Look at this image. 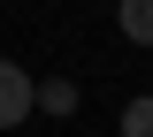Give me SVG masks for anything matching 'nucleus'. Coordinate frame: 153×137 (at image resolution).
<instances>
[{
    "label": "nucleus",
    "mask_w": 153,
    "mask_h": 137,
    "mask_svg": "<svg viewBox=\"0 0 153 137\" xmlns=\"http://www.w3.org/2000/svg\"><path fill=\"white\" fill-rule=\"evenodd\" d=\"M31 99H38V84L23 76L16 61H0V130H16V122L31 114Z\"/></svg>",
    "instance_id": "f257e3e1"
},
{
    "label": "nucleus",
    "mask_w": 153,
    "mask_h": 137,
    "mask_svg": "<svg viewBox=\"0 0 153 137\" xmlns=\"http://www.w3.org/2000/svg\"><path fill=\"white\" fill-rule=\"evenodd\" d=\"M115 23H123V38H130V46H153V0H123Z\"/></svg>",
    "instance_id": "f03ea898"
},
{
    "label": "nucleus",
    "mask_w": 153,
    "mask_h": 137,
    "mask_svg": "<svg viewBox=\"0 0 153 137\" xmlns=\"http://www.w3.org/2000/svg\"><path fill=\"white\" fill-rule=\"evenodd\" d=\"M31 107H46V114H76V84H61V76H54L46 92L31 99Z\"/></svg>",
    "instance_id": "7ed1b4c3"
},
{
    "label": "nucleus",
    "mask_w": 153,
    "mask_h": 137,
    "mask_svg": "<svg viewBox=\"0 0 153 137\" xmlns=\"http://www.w3.org/2000/svg\"><path fill=\"white\" fill-rule=\"evenodd\" d=\"M123 137H153V99H130L123 107Z\"/></svg>",
    "instance_id": "20e7f679"
}]
</instances>
